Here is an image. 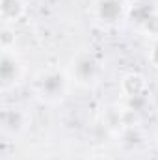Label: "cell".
Here are the masks:
<instances>
[{
	"instance_id": "11",
	"label": "cell",
	"mask_w": 158,
	"mask_h": 160,
	"mask_svg": "<svg viewBox=\"0 0 158 160\" xmlns=\"http://www.w3.org/2000/svg\"><path fill=\"white\" fill-rule=\"evenodd\" d=\"M156 119H158V110H156Z\"/></svg>"
},
{
	"instance_id": "9",
	"label": "cell",
	"mask_w": 158,
	"mask_h": 160,
	"mask_svg": "<svg viewBox=\"0 0 158 160\" xmlns=\"http://www.w3.org/2000/svg\"><path fill=\"white\" fill-rule=\"evenodd\" d=\"M15 43H17V36H15V28L11 24H4L0 30V50L7 52V50H15Z\"/></svg>"
},
{
	"instance_id": "10",
	"label": "cell",
	"mask_w": 158,
	"mask_h": 160,
	"mask_svg": "<svg viewBox=\"0 0 158 160\" xmlns=\"http://www.w3.org/2000/svg\"><path fill=\"white\" fill-rule=\"evenodd\" d=\"M149 63L155 67V69H158V41H155L153 45H151V48H149Z\"/></svg>"
},
{
	"instance_id": "4",
	"label": "cell",
	"mask_w": 158,
	"mask_h": 160,
	"mask_svg": "<svg viewBox=\"0 0 158 160\" xmlns=\"http://www.w3.org/2000/svg\"><path fill=\"white\" fill-rule=\"evenodd\" d=\"M24 73H26L24 62L21 60V56L15 50L2 52V58H0V78H2L4 89L21 84L22 78H24Z\"/></svg>"
},
{
	"instance_id": "7",
	"label": "cell",
	"mask_w": 158,
	"mask_h": 160,
	"mask_svg": "<svg viewBox=\"0 0 158 160\" xmlns=\"http://www.w3.org/2000/svg\"><path fill=\"white\" fill-rule=\"evenodd\" d=\"M26 15V0H0V19L4 24H15Z\"/></svg>"
},
{
	"instance_id": "6",
	"label": "cell",
	"mask_w": 158,
	"mask_h": 160,
	"mask_svg": "<svg viewBox=\"0 0 158 160\" xmlns=\"http://www.w3.org/2000/svg\"><path fill=\"white\" fill-rule=\"evenodd\" d=\"M119 91H121L128 101L140 99V97H143L145 91H147V80H145V77H143L141 73L130 71V73L123 75V78L119 80Z\"/></svg>"
},
{
	"instance_id": "12",
	"label": "cell",
	"mask_w": 158,
	"mask_h": 160,
	"mask_svg": "<svg viewBox=\"0 0 158 160\" xmlns=\"http://www.w3.org/2000/svg\"><path fill=\"white\" fill-rule=\"evenodd\" d=\"M93 160H101V158H93Z\"/></svg>"
},
{
	"instance_id": "2",
	"label": "cell",
	"mask_w": 158,
	"mask_h": 160,
	"mask_svg": "<svg viewBox=\"0 0 158 160\" xmlns=\"http://www.w3.org/2000/svg\"><path fill=\"white\" fill-rule=\"evenodd\" d=\"M71 80L80 88H95L104 77L102 62L91 52H78L71 62Z\"/></svg>"
},
{
	"instance_id": "5",
	"label": "cell",
	"mask_w": 158,
	"mask_h": 160,
	"mask_svg": "<svg viewBox=\"0 0 158 160\" xmlns=\"http://www.w3.org/2000/svg\"><path fill=\"white\" fill-rule=\"evenodd\" d=\"M0 125H2V132L6 136H21L28 128L30 119H28V114L22 108L9 106V108H4L2 110Z\"/></svg>"
},
{
	"instance_id": "1",
	"label": "cell",
	"mask_w": 158,
	"mask_h": 160,
	"mask_svg": "<svg viewBox=\"0 0 158 160\" xmlns=\"http://www.w3.org/2000/svg\"><path fill=\"white\" fill-rule=\"evenodd\" d=\"M71 75L65 69H45L34 78L32 91L45 104H58L69 95Z\"/></svg>"
},
{
	"instance_id": "3",
	"label": "cell",
	"mask_w": 158,
	"mask_h": 160,
	"mask_svg": "<svg viewBox=\"0 0 158 160\" xmlns=\"http://www.w3.org/2000/svg\"><path fill=\"white\" fill-rule=\"evenodd\" d=\"M128 0H95L93 15L104 26H116L128 17Z\"/></svg>"
},
{
	"instance_id": "8",
	"label": "cell",
	"mask_w": 158,
	"mask_h": 160,
	"mask_svg": "<svg viewBox=\"0 0 158 160\" xmlns=\"http://www.w3.org/2000/svg\"><path fill=\"white\" fill-rule=\"evenodd\" d=\"M138 30L153 43L158 41V9H149L138 19Z\"/></svg>"
}]
</instances>
